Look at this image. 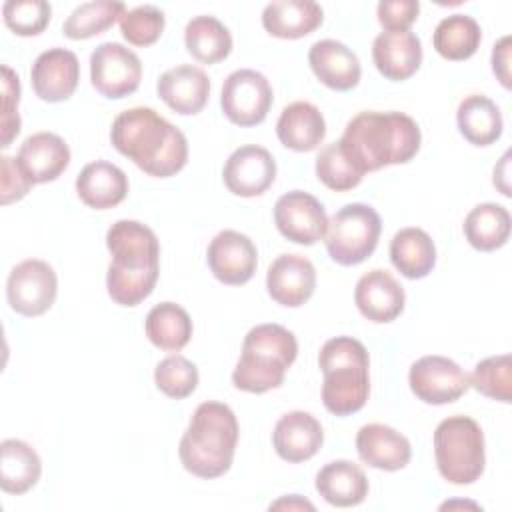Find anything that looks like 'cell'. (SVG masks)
Instances as JSON below:
<instances>
[{
	"label": "cell",
	"mask_w": 512,
	"mask_h": 512,
	"mask_svg": "<svg viewBox=\"0 0 512 512\" xmlns=\"http://www.w3.org/2000/svg\"><path fill=\"white\" fill-rule=\"evenodd\" d=\"M164 24V12L152 4H144L122 14L120 32L124 40H128V44L144 48L154 44L162 36Z\"/></svg>",
	"instance_id": "40"
},
{
	"label": "cell",
	"mask_w": 512,
	"mask_h": 512,
	"mask_svg": "<svg viewBox=\"0 0 512 512\" xmlns=\"http://www.w3.org/2000/svg\"><path fill=\"white\" fill-rule=\"evenodd\" d=\"M266 288L276 304L298 308L314 294V264L300 254H280L266 272Z\"/></svg>",
	"instance_id": "17"
},
{
	"label": "cell",
	"mask_w": 512,
	"mask_h": 512,
	"mask_svg": "<svg viewBox=\"0 0 512 512\" xmlns=\"http://www.w3.org/2000/svg\"><path fill=\"white\" fill-rule=\"evenodd\" d=\"M316 490L332 506H358L368 496V478L358 464L334 460L318 470Z\"/></svg>",
	"instance_id": "28"
},
{
	"label": "cell",
	"mask_w": 512,
	"mask_h": 512,
	"mask_svg": "<svg viewBox=\"0 0 512 512\" xmlns=\"http://www.w3.org/2000/svg\"><path fill=\"white\" fill-rule=\"evenodd\" d=\"M324 374L322 404L336 416H350L364 408L370 394V358L366 346L352 336L324 342L318 354Z\"/></svg>",
	"instance_id": "5"
},
{
	"label": "cell",
	"mask_w": 512,
	"mask_h": 512,
	"mask_svg": "<svg viewBox=\"0 0 512 512\" xmlns=\"http://www.w3.org/2000/svg\"><path fill=\"white\" fill-rule=\"evenodd\" d=\"M482 42L480 24L468 14H450L438 22L432 34L436 52L446 60H468Z\"/></svg>",
	"instance_id": "34"
},
{
	"label": "cell",
	"mask_w": 512,
	"mask_h": 512,
	"mask_svg": "<svg viewBox=\"0 0 512 512\" xmlns=\"http://www.w3.org/2000/svg\"><path fill=\"white\" fill-rule=\"evenodd\" d=\"M354 302L366 320L386 324L402 314L406 294L400 282L388 270L374 268L356 282Z\"/></svg>",
	"instance_id": "18"
},
{
	"label": "cell",
	"mask_w": 512,
	"mask_h": 512,
	"mask_svg": "<svg viewBox=\"0 0 512 512\" xmlns=\"http://www.w3.org/2000/svg\"><path fill=\"white\" fill-rule=\"evenodd\" d=\"M186 50L202 64H216L232 52L230 30L214 16H194L184 28Z\"/></svg>",
	"instance_id": "35"
},
{
	"label": "cell",
	"mask_w": 512,
	"mask_h": 512,
	"mask_svg": "<svg viewBox=\"0 0 512 512\" xmlns=\"http://www.w3.org/2000/svg\"><path fill=\"white\" fill-rule=\"evenodd\" d=\"M16 160L34 184L56 180L70 164V148L54 132L30 134L18 150Z\"/></svg>",
	"instance_id": "24"
},
{
	"label": "cell",
	"mask_w": 512,
	"mask_h": 512,
	"mask_svg": "<svg viewBox=\"0 0 512 512\" xmlns=\"http://www.w3.org/2000/svg\"><path fill=\"white\" fill-rule=\"evenodd\" d=\"M382 220L368 204H346L328 220L324 242L328 256L342 266L364 262L378 246Z\"/></svg>",
	"instance_id": "8"
},
{
	"label": "cell",
	"mask_w": 512,
	"mask_h": 512,
	"mask_svg": "<svg viewBox=\"0 0 512 512\" xmlns=\"http://www.w3.org/2000/svg\"><path fill=\"white\" fill-rule=\"evenodd\" d=\"M272 98V86L264 74L252 68H240L226 76L220 106L232 124L256 126L268 116Z\"/></svg>",
	"instance_id": "9"
},
{
	"label": "cell",
	"mask_w": 512,
	"mask_h": 512,
	"mask_svg": "<svg viewBox=\"0 0 512 512\" xmlns=\"http://www.w3.org/2000/svg\"><path fill=\"white\" fill-rule=\"evenodd\" d=\"M78 198L94 210L118 206L128 194V178L124 170L106 160L86 164L76 176Z\"/></svg>",
	"instance_id": "25"
},
{
	"label": "cell",
	"mask_w": 512,
	"mask_h": 512,
	"mask_svg": "<svg viewBox=\"0 0 512 512\" xmlns=\"http://www.w3.org/2000/svg\"><path fill=\"white\" fill-rule=\"evenodd\" d=\"M438 472L450 484L476 482L486 466L484 432L470 416H448L434 430Z\"/></svg>",
	"instance_id": "7"
},
{
	"label": "cell",
	"mask_w": 512,
	"mask_h": 512,
	"mask_svg": "<svg viewBox=\"0 0 512 512\" xmlns=\"http://www.w3.org/2000/svg\"><path fill=\"white\" fill-rule=\"evenodd\" d=\"M412 394L426 404H450L466 394L470 388L468 374L446 356H422L408 372Z\"/></svg>",
	"instance_id": "12"
},
{
	"label": "cell",
	"mask_w": 512,
	"mask_h": 512,
	"mask_svg": "<svg viewBox=\"0 0 512 512\" xmlns=\"http://www.w3.org/2000/svg\"><path fill=\"white\" fill-rule=\"evenodd\" d=\"M298 356L296 336L280 324H258L248 330L242 354L232 372V384L250 394L282 386L286 370Z\"/></svg>",
	"instance_id": "6"
},
{
	"label": "cell",
	"mask_w": 512,
	"mask_h": 512,
	"mask_svg": "<svg viewBox=\"0 0 512 512\" xmlns=\"http://www.w3.org/2000/svg\"><path fill=\"white\" fill-rule=\"evenodd\" d=\"M308 62L314 76L328 88L346 92L358 86L362 68L358 56L342 42L326 38L310 46Z\"/></svg>",
	"instance_id": "22"
},
{
	"label": "cell",
	"mask_w": 512,
	"mask_h": 512,
	"mask_svg": "<svg viewBox=\"0 0 512 512\" xmlns=\"http://www.w3.org/2000/svg\"><path fill=\"white\" fill-rule=\"evenodd\" d=\"M356 450L364 464L386 472L402 470L412 458L408 438L398 430L378 422L366 424L358 430Z\"/></svg>",
	"instance_id": "23"
},
{
	"label": "cell",
	"mask_w": 512,
	"mask_h": 512,
	"mask_svg": "<svg viewBox=\"0 0 512 512\" xmlns=\"http://www.w3.org/2000/svg\"><path fill=\"white\" fill-rule=\"evenodd\" d=\"M324 432L320 422L304 410H292L280 416L272 432L276 454L286 462L310 460L322 446Z\"/></svg>",
	"instance_id": "21"
},
{
	"label": "cell",
	"mask_w": 512,
	"mask_h": 512,
	"mask_svg": "<svg viewBox=\"0 0 512 512\" xmlns=\"http://www.w3.org/2000/svg\"><path fill=\"white\" fill-rule=\"evenodd\" d=\"M322 20V8L312 0H274L262 10L264 30L284 40H296L312 34Z\"/></svg>",
	"instance_id": "26"
},
{
	"label": "cell",
	"mask_w": 512,
	"mask_h": 512,
	"mask_svg": "<svg viewBox=\"0 0 512 512\" xmlns=\"http://www.w3.org/2000/svg\"><path fill=\"white\" fill-rule=\"evenodd\" d=\"M510 212L496 204L484 202L474 206L464 218V236L472 248L480 252H492L502 248L510 236Z\"/></svg>",
	"instance_id": "32"
},
{
	"label": "cell",
	"mask_w": 512,
	"mask_h": 512,
	"mask_svg": "<svg viewBox=\"0 0 512 512\" xmlns=\"http://www.w3.org/2000/svg\"><path fill=\"white\" fill-rule=\"evenodd\" d=\"M372 60L384 78L406 80L422 64V42L410 30H384L372 42Z\"/></svg>",
	"instance_id": "20"
},
{
	"label": "cell",
	"mask_w": 512,
	"mask_h": 512,
	"mask_svg": "<svg viewBox=\"0 0 512 512\" xmlns=\"http://www.w3.org/2000/svg\"><path fill=\"white\" fill-rule=\"evenodd\" d=\"M142 64L136 52L118 42H102L90 54L92 86L106 98H124L138 90Z\"/></svg>",
	"instance_id": "11"
},
{
	"label": "cell",
	"mask_w": 512,
	"mask_h": 512,
	"mask_svg": "<svg viewBox=\"0 0 512 512\" xmlns=\"http://www.w3.org/2000/svg\"><path fill=\"white\" fill-rule=\"evenodd\" d=\"M0 180H2V190H0V202L12 204L22 200L30 188L34 186V182L30 180V176L22 170L20 162L12 156H2L0 158Z\"/></svg>",
	"instance_id": "43"
},
{
	"label": "cell",
	"mask_w": 512,
	"mask_h": 512,
	"mask_svg": "<svg viewBox=\"0 0 512 512\" xmlns=\"http://www.w3.org/2000/svg\"><path fill=\"white\" fill-rule=\"evenodd\" d=\"M58 294L54 268L38 258H28L10 270L6 298L14 312L22 316H40L50 310Z\"/></svg>",
	"instance_id": "10"
},
{
	"label": "cell",
	"mask_w": 512,
	"mask_h": 512,
	"mask_svg": "<svg viewBox=\"0 0 512 512\" xmlns=\"http://www.w3.org/2000/svg\"><path fill=\"white\" fill-rule=\"evenodd\" d=\"M112 262L106 274L108 296L120 306L146 300L160 274V244L152 228L136 220H118L106 232Z\"/></svg>",
	"instance_id": "3"
},
{
	"label": "cell",
	"mask_w": 512,
	"mask_h": 512,
	"mask_svg": "<svg viewBox=\"0 0 512 512\" xmlns=\"http://www.w3.org/2000/svg\"><path fill=\"white\" fill-rule=\"evenodd\" d=\"M338 142L364 176L384 166L410 162L420 150L422 134L416 120L404 112L364 110L346 124Z\"/></svg>",
	"instance_id": "2"
},
{
	"label": "cell",
	"mask_w": 512,
	"mask_h": 512,
	"mask_svg": "<svg viewBox=\"0 0 512 512\" xmlns=\"http://www.w3.org/2000/svg\"><path fill=\"white\" fill-rule=\"evenodd\" d=\"M156 388L168 398L182 400L190 396L198 386V368L194 362L180 354H172L158 362L154 370Z\"/></svg>",
	"instance_id": "39"
},
{
	"label": "cell",
	"mask_w": 512,
	"mask_h": 512,
	"mask_svg": "<svg viewBox=\"0 0 512 512\" xmlns=\"http://www.w3.org/2000/svg\"><path fill=\"white\" fill-rule=\"evenodd\" d=\"M42 474L36 450L24 440L8 438L0 444V486L6 494H24L34 488Z\"/></svg>",
	"instance_id": "30"
},
{
	"label": "cell",
	"mask_w": 512,
	"mask_h": 512,
	"mask_svg": "<svg viewBox=\"0 0 512 512\" xmlns=\"http://www.w3.org/2000/svg\"><path fill=\"white\" fill-rule=\"evenodd\" d=\"M112 146L154 178H170L188 162V140L154 108L120 112L110 128Z\"/></svg>",
	"instance_id": "1"
},
{
	"label": "cell",
	"mask_w": 512,
	"mask_h": 512,
	"mask_svg": "<svg viewBox=\"0 0 512 512\" xmlns=\"http://www.w3.org/2000/svg\"><path fill=\"white\" fill-rule=\"evenodd\" d=\"M238 444V420L222 402H202L180 438L182 466L198 478H218L232 466Z\"/></svg>",
	"instance_id": "4"
},
{
	"label": "cell",
	"mask_w": 512,
	"mask_h": 512,
	"mask_svg": "<svg viewBox=\"0 0 512 512\" xmlns=\"http://www.w3.org/2000/svg\"><path fill=\"white\" fill-rule=\"evenodd\" d=\"M274 222L278 232L290 242L312 246L324 238L328 216L318 198L302 190H292L276 200Z\"/></svg>",
	"instance_id": "13"
},
{
	"label": "cell",
	"mask_w": 512,
	"mask_h": 512,
	"mask_svg": "<svg viewBox=\"0 0 512 512\" xmlns=\"http://www.w3.org/2000/svg\"><path fill=\"white\" fill-rule=\"evenodd\" d=\"M2 148H8L12 140L20 132V116H18V102H20V78L10 66H2Z\"/></svg>",
	"instance_id": "42"
},
{
	"label": "cell",
	"mask_w": 512,
	"mask_h": 512,
	"mask_svg": "<svg viewBox=\"0 0 512 512\" xmlns=\"http://www.w3.org/2000/svg\"><path fill=\"white\" fill-rule=\"evenodd\" d=\"M156 92L174 112L182 116H194L208 102L210 80L202 68L192 64H180L160 74L156 82Z\"/></svg>",
	"instance_id": "19"
},
{
	"label": "cell",
	"mask_w": 512,
	"mask_h": 512,
	"mask_svg": "<svg viewBox=\"0 0 512 512\" xmlns=\"http://www.w3.org/2000/svg\"><path fill=\"white\" fill-rule=\"evenodd\" d=\"M52 8L44 0H8L2 6L4 24L18 36H38L50 22Z\"/></svg>",
	"instance_id": "41"
},
{
	"label": "cell",
	"mask_w": 512,
	"mask_h": 512,
	"mask_svg": "<svg viewBox=\"0 0 512 512\" xmlns=\"http://www.w3.org/2000/svg\"><path fill=\"white\" fill-rule=\"evenodd\" d=\"M226 188L242 198L264 194L276 178V162L272 154L256 144L236 148L222 170Z\"/></svg>",
	"instance_id": "15"
},
{
	"label": "cell",
	"mask_w": 512,
	"mask_h": 512,
	"mask_svg": "<svg viewBox=\"0 0 512 512\" xmlns=\"http://www.w3.org/2000/svg\"><path fill=\"white\" fill-rule=\"evenodd\" d=\"M276 134L282 146L294 152H310L322 144L326 122L312 102L298 100L282 110L276 122Z\"/></svg>",
	"instance_id": "27"
},
{
	"label": "cell",
	"mask_w": 512,
	"mask_h": 512,
	"mask_svg": "<svg viewBox=\"0 0 512 512\" xmlns=\"http://www.w3.org/2000/svg\"><path fill=\"white\" fill-rule=\"evenodd\" d=\"M148 340L166 352L182 350L192 338L190 314L176 302L156 304L144 322Z\"/></svg>",
	"instance_id": "33"
},
{
	"label": "cell",
	"mask_w": 512,
	"mask_h": 512,
	"mask_svg": "<svg viewBox=\"0 0 512 512\" xmlns=\"http://www.w3.org/2000/svg\"><path fill=\"white\" fill-rule=\"evenodd\" d=\"M460 134L474 146H490L502 136V114L496 102L484 94L466 96L456 110Z\"/></svg>",
	"instance_id": "31"
},
{
	"label": "cell",
	"mask_w": 512,
	"mask_h": 512,
	"mask_svg": "<svg viewBox=\"0 0 512 512\" xmlns=\"http://www.w3.org/2000/svg\"><path fill=\"white\" fill-rule=\"evenodd\" d=\"M80 80L78 56L66 48L44 50L30 68V82L36 96L44 102L68 100Z\"/></svg>",
	"instance_id": "16"
},
{
	"label": "cell",
	"mask_w": 512,
	"mask_h": 512,
	"mask_svg": "<svg viewBox=\"0 0 512 512\" xmlns=\"http://www.w3.org/2000/svg\"><path fill=\"white\" fill-rule=\"evenodd\" d=\"M272 508H288V510H294V508H308V510H314V506L308 502V500H302L298 494H292V496H288V498H282V500H278V502H274V504H270V510Z\"/></svg>",
	"instance_id": "46"
},
{
	"label": "cell",
	"mask_w": 512,
	"mask_h": 512,
	"mask_svg": "<svg viewBox=\"0 0 512 512\" xmlns=\"http://www.w3.org/2000/svg\"><path fill=\"white\" fill-rule=\"evenodd\" d=\"M492 72L500 80V84L508 90L512 86L510 76V36H502L492 48Z\"/></svg>",
	"instance_id": "45"
},
{
	"label": "cell",
	"mask_w": 512,
	"mask_h": 512,
	"mask_svg": "<svg viewBox=\"0 0 512 512\" xmlns=\"http://www.w3.org/2000/svg\"><path fill=\"white\" fill-rule=\"evenodd\" d=\"M126 12L124 2L96 0L80 4L62 24V34L70 40H86L108 30Z\"/></svg>",
	"instance_id": "36"
},
{
	"label": "cell",
	"mask_w": 512,
	"mask_h": 512,
	"mask_svg": "<svg viewBox=\"0 0 512 512\" xmlns=\"http://www.w3.org/2000/svg\"><path fill=\"white\" fill-rule=\"evenodd\" d=\"M390 260L402 276L418 280L432 272L436 264V246L428 232L408 226L394 234L390 242Z\"/></svg>",
	"instance_id": "29"
},
{
	"label": "cell",
	"mask_w": 512,
	"mask_h": 512,
	"mask_svg": "<svg viewBox=\"0 0 512 512\" xmlns=\"http://www.w3.org/2000/svg\"><path fill=\"white\" fill-rule=\"evenodd\" d=\"M316 176L326 188L334 192L352 190L364 178L346 158L340 142H332L320 150L316 156Z\"/></svg>",
	"instance_id": "38"
},
{
	"label": "cell",
	"mask_w": 512,
	"mask_h": 512,
	"mask_svg": "<svg viewBox=\"0 0 512 512\" xmlns=\"http://www.w3.org/2000/svg\"><path fill=\"white\" fill-rule=\"evenodd\" d=\"M470 386L480 394L508 404L512 398V360L508 354L480 360L468 376Z\"/></svg>",
	"instance_id": "37"
},
{
	"label": "cell",
	"mask_w": 512,
	"mask_h": 512,
	"mask_svg": "<svg viewBox=\"0 0 512 512\" xmlns=\"http://www.w3.org/2000/svg\"><path fill=\"white\" fill-rule=\"evenodd\" d=\"M206 258L214 278L228 286L246 284L258 266L254 242L236 230L218 232L208 244Z\"/></svg>",
	"instance_id": "14"
},
{
	"label": "cell",
	"mask_w": 512,
	"mask_h": 512,
	"mask_svg": "<svg viewBox=\"0 0 512 512\" xmlns=\"http://www.w3.org/2000/svg\"><path fill=\"white\" fill-rule=\"evenodd\" d=\"M420 12V2L416 0H382L378 2L376 14L378 22L386 30H408Z\"/></svg>",
	"instance_id": "44"
}]
</instances>
